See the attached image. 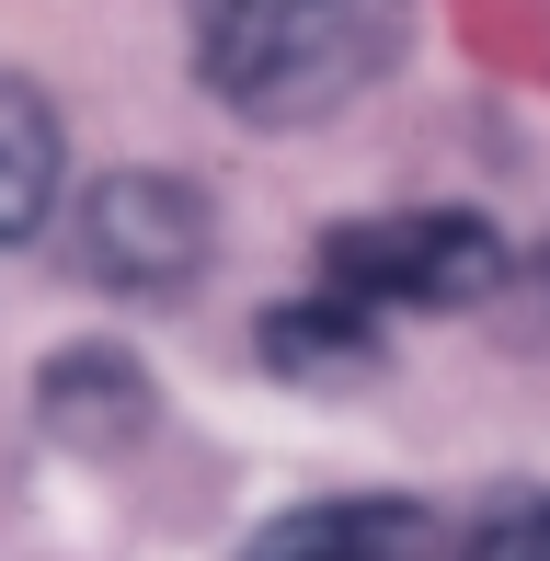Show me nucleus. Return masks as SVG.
I'll return each instance as SVG.
<instances>
[{
  "instance_id": "nucleus-8",
  "label": "nucleus",
  "mask_w": 550,
  "mask_h": 561,
  "mask_svg": "<svg viewBox=\"0 0 550 561\" xmlns=\"http://www.w3.org/2000/svg\"><path fill=\"white\" fill-rule=\"evenodd\" d=\"M459 561H550V493L493 504V516L470 527V550H459Z\"/></svg>"
},
{
  "instance_id": "nucleus-9",
  "label": "nucleus",
  "mask_w": 550,
  "mask_h": 561,
  "mask_svg": "<svg viewBox=\"0 0 550 561\" xmlns=\"http://www.w3.org/2000/svg\"><path fill=\"white\" fill-rule=\"evenodd\" d=\"M195 12V35H218V23H241V12H264V0H184Z\"/></svg>"
},
{
  "instance_id": "nucleus-6",
  "label": "nucleus",
  "mask_w": 550,
  "mask_h": 561,
  "mask_svg": "<svg viewBox=\"0 0 550 561\" xmlns=\"http://www.w3.org/2000/svg\"><path fill=\"white\" fill-rule=\"evenodd\" d=\"M35 413L58 424L69 447H115V436H138V424H149V378L127 367V355H104V344H81V355H58V367H46V390H35Z\"/></svg>"
},
{
  "instance_id": "nucleus-1",
  "label": "nucleus",
  "mask_w": 550,
  "mask_h": 561,
  "mask_svg": "<svg viewBox=\"0 0 550 561\" xmlns=\"http://www.w3.org/2000/svg\"><path fill=\"white\" fill-rule=\"evenodd\" d=\"M402 46V0H264V12L195 35V69L230 92L253 126H310L356 104Z\"/></svg>"
},
{
  "instance_id": "nucleus-2",
  "label": "nucleus",
  "mask_w": 550,
  "mask_h": 561,
  "mask_svg": "<svg viewBox=\"0 0 550 561\" xmlns=\"http://www.w3.org/2000/svg\"><path fill=\"white\" fill-rule=\"evenodd\" d=\"M321 287L356 310H482L505 287V229L470 207H390L321 241Z\"/></svg>"
},
{
  "instance_id": "nucleus-3",
  "label": "nucleus",
  "mask_w": 550,
  "mask_h": 561,
  "mask_svg": "<svg viewBox=\"0 0 550 561\" xmlns=\"http://www.w3.org/2000/svg\"><path fill=\"white\" fill-rule=\"evenodd\" d=\"M69 241H81V275L115 298H172L207 275V195L172 184V172H104V184L81 195V218H69Z\"/></svg>"
},
{
  "instance_id": "nucleus-4",
  "label": "nucleus",
  "mask_w": 550,
  "mask_h": 561,
  "mask_svg": "<svg viewBox=\"0 0 550 561\" xmlns=\"http://www.w3.org/2000/svg\"><path fill=\"white\" fill-rule=\"evenodd\" d=\"M436 550V516L413 493H344V504H287L264 516L241 561H424Z\"/></svg>"
},
{
  "instance_id": "nucleus-7",
  "label": "nucleus",
  "mask_w": 550,
  "mask_h": 561,
  "mask_svg": "<svg viewBox=\"0 0 550 561\" xmlns=\"http://www.w3.org/2000/svg\"><path fill=\"white\" fill-rule=\"evenodd\" d=\"M58 218V115L35 81L0 69V241H35Z\"/></svg>"
},
{
  "instance_id": "nucleus-5",
  "label": "nucleus",
  "mask_w": 550,
  "mask_h": 561,
  "mask_svg": "<svg viewBox=\"0 0 550 561\" xmlns=\"http://www.w3.org/2000/svg\"><path fill=\"white\" fill-rule=\"evenodd\" d=\"M264 367L310 378V390H344V378L379 367V310H356V298H333V287L287 298V310H264Z\"/></svg>"
}]
</instances>
